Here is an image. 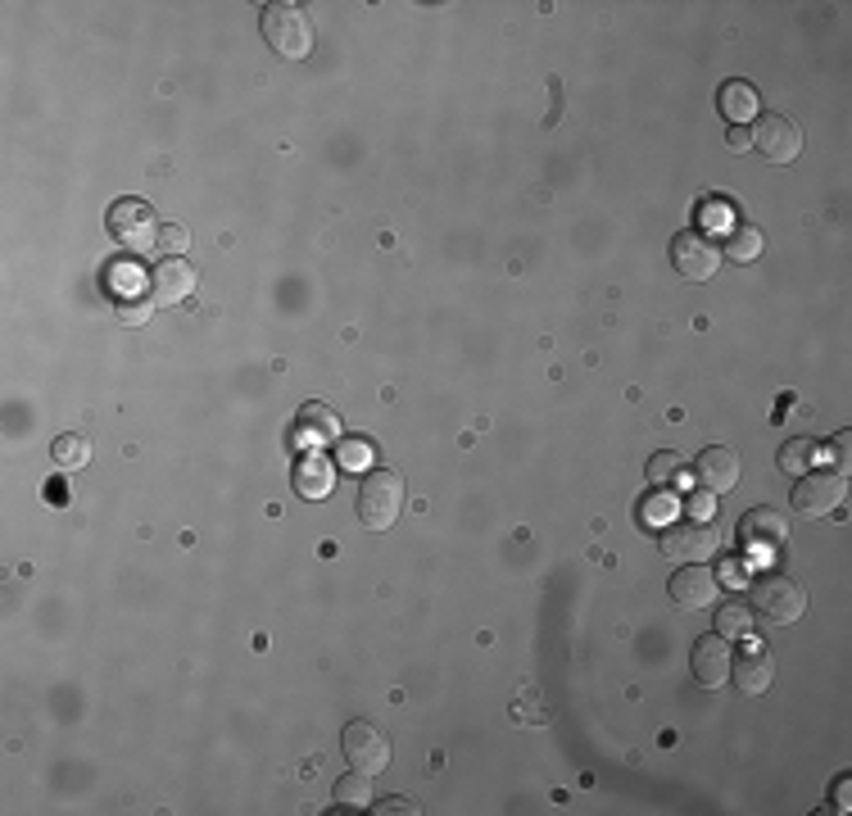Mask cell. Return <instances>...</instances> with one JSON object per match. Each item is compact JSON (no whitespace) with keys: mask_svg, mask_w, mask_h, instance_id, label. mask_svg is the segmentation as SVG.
<instances>
[{"mask_svg":"<svg viewBox=\"0 0 852 816\" xmlns=\"http://www.w3.org/2000/svg\"><path fill=\"white\" fill-rule=\"evenodd\" d=\"M259 27H263V42L282 59H304L313 50V19L304 5H286V0L282 5H268Z\"/></svg>","mask_w":852,"mask_h":816,"instance_id":"6da1fadb","label":"cell"},{"mask_svg":"<svg viewBox=\"0 0 852 816\" xmlns=\"http://www.w3.org/2000/svg\"><path fill=\"white\" fill-rule=\"evenodd\" d=\"M748 590H753V608L776 626H794L807 613V590L794 577H784V571H762Z\"/></svg>","mask_w":852,"mask_h":816,"instance_id":"7a4b0ae2","label":"cell"},{"mask_svg":"<svg viewBox=\"0 0 852 816\" xmlns=\"http://www.w3.org/2000/svg\"><path fill=\"white\" fill-rule=\"evenodd\" d=\"M358 518L372 531H390L404 512V481L394 472H368L358 481Z\"/></svg>","mask_w":852,"mask_h":816,"instance_id":"3957f363","label":"cell"},{"mask_svg":"<svg viewBox=\"0 0 852 816\" xmlns=\"http://www.w3.org/2000/svg\"><path fill=\"white\" fill-rule=\"evenodd\" d=\"M848 504V472H803L794 486V512L812 522H826Z\"/></svg>","mask_w":852,"mask_h":816,"instance_id":"277c9868","label":"cell"},{"mask_svg":"<svg viewBox=\"0 0 852 816\" xmlns=\"http://www.w3.org/2000/svg\"><path fill=\"white\" fill-rule=\"evenodd\" d=\"M739 544L748 558H780L789 549V518H780L776 508H748L739 522Z\"/></svg>","mask_w":852,"mask_h":816,"instance_id":"5b68a950","label":"cell"},{"mask_svg":"<svg viewBox=\"0 0 852 816\" xmlns=\"http://www.w3.org/2000/svg\"><path fill=\"white\" fill-rule=\"evenodd\" d=\"M717 544H721V535L708 518H681L676 527L662 531V554L676 563H703L717 554Z\"/></svg>","mask_w":852,"mask_h":816,"instance_id":"8992f818","label":"cell"},{"mask_svg":"<svg viewBox=\"0 0 852 816\" xmlns=\"http://www.w3.org/2000/svg\"><path fill=\"white\" fill-rule=\"evenodd\" d=\"M345 758L363 776H381L390 771V735H381L372 721H350L345 725Z\"/></svg>","mask_w":852,"mask_h":816,"instance_id":"52a82bcc","label":"cell"},{"mask_svg":"<svg viewBox=\"0 0 852 816\" xmlns=\"http://www.w3.org/2000/svg\"><path fill=\"white\" fill-rule=\"evenodd\" d=\"M753 145H757V155L771 159V164H794L803 155V132H798L794 118L762 114V123L753 128Z\"/></svg>","mask_w":852,"mask_h":816,"instance_id":"ba28073f","label":"cell"},{"mask_svg":"<svg viewBox=\"0 0 852 816\" xmlns=\"http://www.w3.org/2000/svg\"><path fill=\"white\" fill-rule=\"evenodd\" d=\"M109 232L123 240L128 250H155L159 246V223L141 200H118L109 209Z\"/></svg>","mask_w":852,"mask_h":816,"instance_id":"9c48e42d","label":"cell"},{"mask_svg":"<svg viewBox=\"0 0 852 816\" xmlns=\"http://www.w3.org/2000/svg\"><path fill=\"white\" fill-rule=\"evenodd\" d=\"M672 263H676V272L685 282H712L717 268H721V250L703 232H681L672 240Z\"/></svg>","mask_w":852,"mask_h":816,"instance_id":"30bf717a","label":"cell"},{"mask_svg":"<svg viewBox=\"0 0 852 816\" xmlns=\"http://www.w3.org/2000/svg\"><path fill=\"white\" fill-rule=\"evenodd\" d=\"M191 291H196V268L181 255L159 259L150 268V299L155 305H181V299H191Z\"/></svg>","mask_w":852,"mask_h":816,"instance_id":"8fae6325","label":"cell"},{"mask_svg":"<svg viewBox=\"0 0 852 816\" xmlns=\"http://www.w3.org/2000/svg\"><path fill=\"white\" fill-rule=\"evenodd\" d=\"M666 590H672V599L681 603L685 613H703V608H712V603H717V577H712L708 563H685Z\"/></svg>","mask_w":852,"mask_h":816,"instance_id":"7c38bea8","label":"cell"},{"mask_svg":"<svg viewBox=\"0 0 852 816\" xmlns=\"http://www.w3.org/2000/svg\"><path fill=\"white\" fill-rule=\"evenodd\" d=\"M694 476H698V486H703L708 495L735 490L739 486V453L730 449V445H708L703 453H698Z\"/></svg>","mask_w":852,"mask_h":816,"instance_id":"4fadbf2b","label":"cell"},{"mask_svg":"<svg viewBox=\"0 0 852 816\" xmlns=\"http://www.w3.org/2000/svg\"><path fill=\"white\" fill-rule=\"evenodd\" d=\"M730 662H735V653H730V640L725 635H703V640L694 644V681L703 685V689H717L730 681Z\"/></svg>","mask_w":852,"mask_h":816,"instance_id":"5bb4252c","label":"cell"},{"mask_svg":"<svg viewBox=\"0 0 852 816\" xmlns=\"http://www.w3.org/2000/svg\"><path fill=\"white\" fill-rule=\"evenodd\" d=\"M730 676H735V685L748 694V699H762V694L771 689V681H776V662H771L767 649H748L744 658L730 662Z\"/></svg>","mask_w":852,"mask_h":816,"instance_id":"9a60e30c","label":"cell"},{"mask_svg":"<svg viewBox=\"0 0 852 816\" xmlns=\"http://www.w3.org/2000/svg\"><path fill=\"white\" fill-rule=\"evenodd\" d=\"M717 109H721L735 128H744L748 118H757V91H753V82L730 78V82L717 91Z\"/></svg>","mask_w":852,"mask_h":816,"instance_id":"2e32d148","label":"cell"},{"mask_svg":"<svg viewBox=\"0 0 852 816\" xmlns=\"http://www.w3.org/2000/svg\"><path fill=\"white\" fill-rule=\"evenodd\" d=\"M341 436V427H336V417H331V409H322V404H309L299 413V427H295V440L299 445H331Z\"/></svg>","mask_w":852,"mask_h":816,"instance_id":"e0dca14e","label":"cell"},{"mask_svg":"<svg viewBox=\"0 0 852 816\" xmlns=\"http://www.w3.org/2000/svg\"><path fill=\"white\" fill-rule=\"evenodd\" d=\"M295 490L304 499H327L331 495V463L318 459V453H309V459L299 463V472H295Z\"/></svg>","mask_w":852,"mask_h":816,"instance_id":"ac0fdd59","label":"cell"},{"mask_svg":"<svg viewBox=\"0 0 852 816\" xmlns=\"http://www.w3.org/2000/svg\"><path fill=\"white\" fill-rule=\"evenodd\" d=\"M757 255H762V232H757V227L735 223L725 232V259L730 263H753Z\"/></svg>","mask_w":852,"mask_h":816,"instance_id":"d6986e66","label":"cell"},{"mask_svg":"<svg viewBox=\"0 0 852 816\" xmlns=\"http://www.w3.org/2000/svg\"><path fill=\"white\" fill-rule=\"evenodd\" d=\"M681 476H685V459H681V453L662 449V453H653V459H649V481H653L658 495H672Z\"/></svg>","mask_w":852,"mask_h":816,"instance_id":"ffe728a7","label":"cell"},{"mask_svg":"<svg viewBox=\"0 0 852 816\" xmlns=\"http://www.w3.org/2000/svg\"><path fill=\"white\" fill-rule=\"evenodd\" d=\"M816 459H820V445H816V440H789V445L780 449V472L803 476V472H812Z\"/></svg>","mask_w":852,"mask_h":816,"instance_id":"44dd1931","label":"cell"},{"mask_svg":"<svg viewBox=\"0 0 852 816\" xmlns=\"http://www.w3.org/2000/svg\"><path fill=\"white\" fill-rule=\"evenodd\" d=\"M717 635H725V640H744V635H753V613L744 608V603H721L717 608Z\"/></svg>","mask_w":852,"mask_h":816,"instance_id":"7402d4cb","label":"cell"},{"mask_svg":"<svg viewBox=\"0 0 852 816\" xmlns=\"http://www.w3.org/2000/svg\"><path fill=\"white\" fill-rule=\"evenodd\" d=\"M368 780H372V776H363V771H358V776H341V780H336V803H341V807H368V803H372V784H368Z\"/></svg>","mask_w":852,"mask_h":816,"instance_id":"603a6c76","label":"cell"},{"mask_svg":"<svg viewBox=\"0 0 852 816\" xmlns=\"http://www.w3.org/2000/svg\"><path fill=\"white\" fill-rule=\"evenodd\" d=\"M86 459H91V449H86V440H82V436H59V440H55V463L64 468V472L82 468Z\"/></svg>","mask_w":852,"mask_h":816,"instance_id":"cb8c5ba5","label":"cell"},{"mask_svg":"<svg viewBox=\"0 0 852 816\" xmlns=\"http://www.w3.org/2000/svg\"><path fill=\"white\" fill-rule=\"evenodd\" d=\"M150 309H155V299H137V295H123V299H118V322H123V327H141L145 318H150Z\"/></svg>","mask_w":852,"mask_h":816,"instance_id":"d4e9b609","label":"cell"},{"mask_svg":"<svg viewBox=\"0 0 852 816\" xmlns=\"http://www.w3.org/2000/svg\"><path fill=\"white\" fill-rule=\"evenodd\" d=\"M187 227H177V223H164L159 227V250H164V259H173V250H187Z\"/></svg>","mask_w":852,"mask_h":816,"instance_id":"484cf974","label":"cell"},{"mask_svg":"<svg viewBox=\"0 0 852 816\" xmlns=\"http://www.w3.org/2000/svg\"><path fill=\"white\" fill-rule=\"evenodd\" d=\"M830 459H835V472H848L852 468V431H839L830 440Z\"/></svg>","mask_w":852,"mask_h":816,"instance_id":"4316f807","label":"cell"},{"mask_svg":"<svg viewBox=\"0 0 852 816\" xmlns=\"http://www.w3.org/2000/svg\"><path fill=\"white\" fill-rule=\"evenodd\" d=\"M341 463H345V468H363V463H368V445L345 440V445H341Z\"/></svg>","mask_w":852,"mask_h":816,"instance_id":"83f0119b","label":"cell"},{"mask_svg":"<svg viewBox=\"0 0 852 816\" xmlns=\"http://www.w3.org/2000/svg\"><path fill=\"white\" fill-rule=\"evenodd\" d=\"M725 145L739 150V155H744V150H753V128H730L725 132Z\"/></svg>","mask_w":852,"mask_h":816,"instance_id":"f1b7e54d","label":"cell"},{"mask_svg":"<svg viewBox=\"0 0 852 816\" xmlns=\"http://www.w3.org/2000/svg\"><path fill=\"white\" fill-rule=\"evenodd\" d=\"M644 522H666V495H658L653 504H649V518Z\"/></svg>","mask_w":852,"mask_h":816,"instance_id":"f546056e","label":"cell"},{"mask_svg":"<svg viewBox=\"0 0 852 816\" xmlns=\"http://www.w3.org/2000/svg\"><path fill=\"white\" fill-rule=\"evenodd\" d=\"M377 812H404V816H409V812H417V807H413L409 799H386V803H381Z\"/></svg>","mask_w":852,"mask_h":816,"instance_id":"4dcf8cb0","label":"cell"}]
</instances>
